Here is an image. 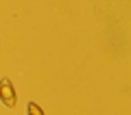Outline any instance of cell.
<instances>
[{
	"label": "cell",
	"instance_id": "cell-2",
	"mask_svg": "<svg viewBox=\"0 0 131 115\" xmlns=\"http://www.w3.org/2000/svg\"><path fill=\"white\" fill-rule=\"evenodd\" d=\"M26 115H46V113H44V109L37 102H28L26 104Z\"/></svg>",
	"mask_w": 131,
	"mask_h": 115
},
{
	"label": "cell",
	"instance_id": "cell-1",
	"mask_svg": "<svg viewBox=\"0 0 131 115\" xmlns=\"http://www.w3.org/2000/svg\"><path fill=\"white\" fill-rule=\"evenodd\" d=\"M0 100L2 104L13 109L15 102H18V96H15V89H13V83L9 78H0Z\"/></svg>",
	"mask_w": 131,
	"mask_h": 115
}]
</instances>
